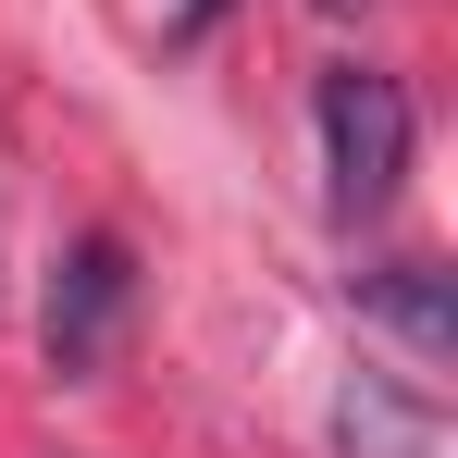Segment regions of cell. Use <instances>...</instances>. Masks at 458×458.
I'll use <instances>...</instances> for the list:
<instances>
[{
    "label": "cell",
    "mask_w": 458,
    "mask_h": 458,
    "mask_svg": "<svg viewBox=\"0 0 458 458\" xmlns=\"http://www.w3.org/2000/svg\"><path fill=\"white\" fill-rule=\"evenodd\" d=\"M322 174H335V211L360 224L409 186V87L372 63H335L322 75Z\"/></svg>",
    "instance_id": "6da1fadb"
},
{
    "label": "cell",
    "mask_w": 458,
    "mask_h": 458,
    "mask_svg": "<svg viewBox=\"0 0 458 458\" xmlns=\"http://www.w3.org/2000/svg\"><path fill=\"white\" fill-rule=\"evenodd\" d=\"M124 310H137V260H124V235H75L63 273H50V372H63V384H99Z\"/></svg>",
    "instance_id": "7a4b0ae2"
},
{
    "label": "cell",
    "mask_w": 458,
    "mask_h": 458,
    "mask_svg": "<svg viewBox=\"0 0 458 458\" xmlns=\"http://www.w3.org/2000/svg\"><path fill=\"white\" fill-rule=\"evenodd\" d=\"M360 310L396 322L421 360H446V347H458V285L434 273V260H384V273H360Z\"/></svg>",
    "instance_id": "3957f363"
},
{
    "label": "cell",
    "mask_w": 458,
    "mask_h": 458,
    "mask_svg": "<svg viewBox=\"0 0 458 458\" xmlns=\"http://www.w3.org/2000/svg\"><path fill=\"white\" fill-rule=\"evenodd\" d=\"M335 446H347V458H434V409L396 396L384 372H360L347 396H335Z\"/></svg>",
    "instance_id": "277c9868"
},
{
    "label": "cell",
    "mask_w": 458,
    "mask_h": 458,
    "mask_svg": "<svg viewBox=\"0 0 458 458\" xmlns=\"http://www.w3.org/2000/svg\"><path fill=\"white\" fill-rule=\"evenodd\" d=\"M211 13H224V0H186V38H199V25H211Z\"/></svg>",
    "instance_id": "5b68a950"
}]
</instances>
